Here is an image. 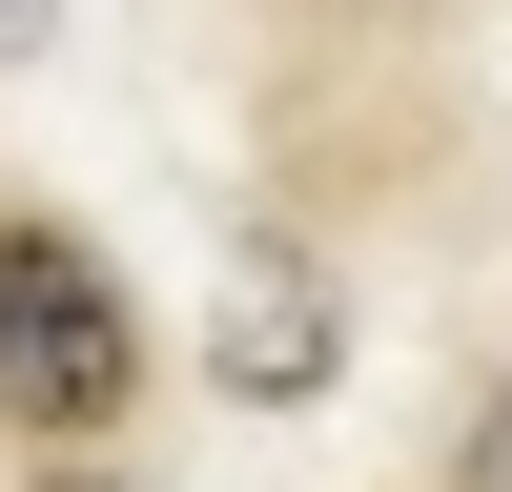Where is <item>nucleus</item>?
<instances>
[{"instance_id":"1","label":"nucleus","mask_w":512,"mask_h":492,"mask_svg":"<svg viewBox=\"0 0 512 492\" xmlns=\"http://www.w3.org/2000/svg\"><path fill=\"white\" fill-rule=\"evenodd\" d=\"M144 328H123V267L82 226H0V410L21 431H103Z\"/></svg>"},{"instance_id":"2","label":"nucleus","mask_w":512,"mask_h":492,"mask_svg":"<svg viewBox=\"0 0 512 492\" xmlns=\"http://www.w3.org/2000/svg\"><path fill=\"white\" fill-rule=\"evenodd\" d=\"M328 349H349V328H328V287H308V267H246V287H226V328H205V369H226L246 410H308V390H328Z\"/></svg>"},{"instance_id":"4","label":"nucleus","mask_w":512,"mask_h":492,"mask_svg":"<svg viewBox=\"0 0 512 492\" xmlns=\"http://www.w3.org/2000/svg\"><path fill=\"white\" fill-rule=\"evenodd\" d=\"M41 41H62V0H0V62H41Z\"/></svg>"},{"instance_id":"3","label":"nucleus","mask_w":512,"mask_h":492,"mask_svg":"<svg viewBox=\"0 0 512 492\" xmlns=\"http://www.w3.org/2000/svg\"><path fill=\"white\" fill-rule=\"evenodd\" d=\"M451 492H512V390L472 410V451H451Z\"/></svg>"}]
</instances>
